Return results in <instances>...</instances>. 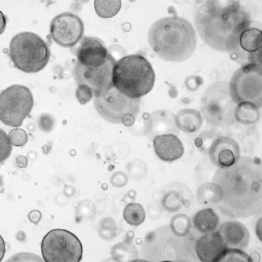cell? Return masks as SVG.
Wrapping results in <instances>:
<instances>
[{
	"label": "cell",
	"instance_id": "obj_1",
	"mask_svg": "<svg viewBox=\"0 0 262 262\" xmlns=\"http://www.w3.org/2000/svg\"><path fill=\"white\" fill-rule=\"evenodd\" d=\"M250 16L238 1H206L197 9L194 21L204 42L222 52L236 33L250 21Z\"/></svg>",
	"mask_w": 262,
	"mask_h": 262
},
{
	"label": "cell",
	"instance_id": "obj_2",
	"mask_svg": "<svg viewBox=\"0 0 262 262\" xmlns=\"http://www.w3.org/2000/svg\"><path fill=\"white\" fill-rule=\"evenodd\" d=\"M147 39L154 52L168 61L188 59L196 44L195 31L187 20L178 16L161 18L149 29Z\"/></svg>",
	"mask_w": 262,
	"mask_h": 262
},
{
	"label": "cell",
	"instance_id": "obj_3",
	"mask_svg": "<svg viewBox=\"0 0 262 262\" xmlns=\"http://www.w3.org/2000/svg\"><path fill=\"white\" fill-rule=\"evenodd\" d=\"M114 88L130 99H139L152 89L155 74L149 61L140 54L125 56L112 71Z\"/></svg>",
	"mask_w": 262,
	"mask_h": 262
},
{
	"label": "cell",
	"instance_id": "obj_4",
	"mask_svg": "<svg viewBox=\"0 0 262 262\" xmlns=\"http://www.w3.org/2000/svg\"><path fill=\"white\" fill-rule=\"evenodd\" d=\"M9 56L15 68L25 73H35L47 66L51 52L49 46L39 35L25 31L12 38Z\"/></svg>",
	"mask_w": 262,
	"mask_h": 262
},
{
	"label": "cell",
	"instance_id": "obj_5",
	"mask_svg": "<svg viewBox=\"0 0 262 262\" xmlns=\"http://www.w3.org/2000/svg\"><path fill=\"white\" fill-rule=\"evenodd\" d=\"M33 106V96L28 87L10 85L0 93V121L7 126L19 127Z\"/></svg>",
	"mask_w": 262,
	"mask_h": 262
},
{
	"label": "cell",
	"instance_id": "obj_6",
	"mask_svg": "<svg viewBox=\"0 0 262 262\" xmlns=\"http://www.w3.org/2000/svg\"><path fill=\"white\" fill-rule=\"evenodd\" d=\"M41 251L45 262H79L82 246L78 238L64 229L50 231L43 238Z\"/></svg>",
	"mask_w": 262,
	"mask_h": 262
},
{
	"label": "cell",
	"instance_id": "obj_7",
	"mask_svg": "<svg viewBox=\"0 0 262 262\" xmlns=\"http://www.w3.org/2000/svg\"><path fill=\"white\" fill-rule=\"evenodd\" d=\"M261 66H243L232 76L229 91L232 101L236 104L249 102L260 108L262 104Z\"/></svg>",
	"mask_w": 262,
	"mask_h": 262
},
{
	"label": "cell",
	"instance_id": "obj_8",
	"mask_svg": "<svg viewBox=\"0 0 262 262\" xmlns=\"http://www.w3.org/2000/svg\"><path fill=\"white\" fill-rule=\"evenodd\" d=\"M261 30L250 21L234 36L227 52L233 60L243 66H261Z\"/></svg>",
	"mask_w": 262,
	"mask_h": 262
},
{
	"label": "cell",
	"instance_id": "obj_9",
	"mask_svg": "<svg viewBox=\"0 0 262 262\" xmlns=\"http://www.w3.org/2000/svg\"><path fill=\"white\" fill-rule=\"evenodd\" d=\"M94 107L99 115L106 121L116 124L122 123V118L127 114L137 116L141 99H130L115 88L95 97Z\"/></svg>",
	"mask_w": 262,
	"mask_h": 262
},
{
	"label": "cell",
	"instance_id": "obj_10",
	"mask_svg": "<svg viewBox=\"0 0 262 262\" xmlns=\"http://www.w3.org/2000/svg\"><path fill=\"white\" fill-rule=\"evenodd\" d=\"M116 62L111 54L106 61L97 68L85 67L77 61L73 69L76 84L87 85L93 92L94 97L110 90L114 88L112 71Z\"/></svg>",
	"mask_w": 262,
	"mask_h": 262
},
{
	"label": "cell",
	"instance_id": "obj_11",
	"mask_svg": "<svg viewBox=\"0 0 262 262\" xmlns=\"http://www.w3.org/2000/svg\"><path fill=\"white\" fill-rule=\"evenodd\" d=\"M84 32V24L77 15L66 12L55 16L51 20L50 33L58 45L70 48L81 39Z\"/></svg>",
	"mask_w": 262,
	"mask_h": 262
},
{
	"label": "cell",
	"instance_id": "obj_12",
	"mask_svg": "<svg viewBox=\"0 0 262 262\" xmlns=\"http://www.w3.org/2000/svg\"><path fill=\"white\" fill-rule=\"evenodd\" d=\"M110 54L103 42L95 37H84L77 49V61L89 68H97L103 64Z\"/></svg>",
	"mask_w": 262,
	"mask_h": 262
},
{
	"label": "cell",
	"instance_id": "obj_13",
	"mask_svg": "<svg viewBox=\"0 0 262 262\" xmlns=\"http://www.w3.org/2000/svg\"><path fill=\"white\" fill-rule=\"evenodd\" d=\"M208 154L211 161L214 165L222 168H227L238 161L240 148L234 139L221 136L213 142Z\"/></svg>",
	"mask_w": 262,
	"mask_h": 262
},
{
	"label": "cell",
	"instance_id": "obj_14",
	"mask_svg": "<svg viewBox=\"0 0 262 262\" xmlns=\"http://www.w3.org/2000/svg\"><path fill=\"white\" fill-rule=\"evenodd\" d=\"M227 249L217 231L205 233L195 245L196 255L202 262H216Z\"/></svg>",
	"mask_w": 262,
	"mask_h": 262
},
{
	"label": "cell",
	"instance_id": "obj_15",
	"mask_svg": "<svg viewBox=\"0 0 262 262\" xmlns=\"http://www.w3.org/2000/svg\"><path fill=\"white\" fill-rule=\"evenodd\" d=\"M228 249H246L250 239L248 229L237 221H228L222 224L217 231Z\"/></svg>",
	"mask_w": 262,
	"mask_h": 262
},
{
	"label": "cell",
	"instance_id": "obj_16",
	"mask_svg": "<svg viewBox=\"0 0 262 262\" xmlns=\"http://www.w3.org/2000/svg\"><path fill=\"white\" fill-rule=\"evenodd\" d=\"M155 152L159 159L172 162L184 154V146L178 137L173 134L156 135L153 139Z\"/></svg>",
	"mask_w": 262,
	"mask_h": 262
},
{
	"label": "cell",
	"instance_id": "obj_17",
	"mask_svg": "<svg viewBox=\"0 0 262 262\" xmlns=\"http://www.w3.org/2000/svg\"><path fill=\"white\" fill-rule=\"evenodd\" d=\"M176 126L186 133H193L201 126L202 118L200 113L193 109H184L174 116Z\"/></svg>",
	"mask_w": 262,
	"mask_h": 262
},
{
	"label": "cell",
	"instance_id": "obj_18",
	"mask_svg": "<svg viewBox=\"0 0 262 262\" xmlns=\"http://www.w3.org/2000/svg\"><path fill=\"white\" fill-rule=\"evenodd\" d=\"M193 223L197 230L206 233L215 230L219 224V217L212 209L207 208L199 211L194 215Z\"/></svg>",
	"mask_w": 262,
	"mask_h": 262
},
{
	"label": "cell",
	"instance_id": "obj_19",
	"mask_svg": "<svg viewBox=\"0 0 262 262\" xmlns=\"http://www.w3.org/2000/svg\"><path fill=\"white\" fill-rule=\"evenodd\" d=\"M234 116L237 121L245 124L254 123L260 118L259 108L254 104L249 102H243L237 104Z\"/></svg>",
	"mask_w": 262,
	"mask_h": 262
},
{
	"label": "cell",
	"instance_id": "obj_20",
	"mask_svg": "<svg viewBox=\"0 0 262 262\" xmlns=\"http://www.w3.org/2000/svg\"><path fill=\"white\" fill-rule=\"evenodd\" d=\"M221 187L214 183H206L198 189L197 196L202 203L210 204L219 203L222 199Z\"/></svg>",
	"mask_w": 262,
	"mask_h": 262
},
{
	"label": "cell",
	"instance_id": "obj_21",
	"mask_svg": "<svg viewBox=\"0 0 262 262\" xmlns=\"http://www.w3.org/2000/svg\"><path fill=\"white\" fill-rule=\"evenodd\" d=\"M111 253L112 258L118 262H129L137 259L138 257L136 248L127 242L115 245L112 248Z\"/></svg>",
	"mask_w": 262,
	"mask_h": 262
},
{
	"label": "cell",
	"instance_id": "obj_22",
	"mask_svg": "<svg viewBox=\"0 0 262 262\" xmlns=\"http://www.w3.org/2000/svg\"><path fill=\"white\" fill-rule=\"evenodd\" d=\"M123 215L128 224L135 226L141 224L146 216L143 206L138 203H131L127 205L123 210Z\"/></svg>",
	"mask_w": 262,
	"mask_h": 262
},
{
	"label": "cell",
	"instance_id": "obj_23",
	"mask_svg": "<svg viewBox=\"0 0 262 262\" xmlns=\"http://www.w3.org/2000/svg\"><path fill=\"white\" fill-rule=\"evenodd\" d=\"M94 7L97 14L101 17L110 18L115 16L121 7L120 1H95Z\"/></svg>",
	"mask_w": 262,
	"mask_h": 262
},
{
	"label": "cell",
	"instance_id": "obj_24",
	"mask_svg": "<svg viewBox=\"0 0 262 262\" xmlns=\"http://www.w3.org/2000/svg\"><path fill=\"white\" fill-rule=\"evenodd\" d=\"M170 226L175 235L183 236L187 235L190 230L191 221L185 214H178L171 219Z\"/></svg>",
	"mask_w": 262,
	"mask_h": 262
},
{
	"label": "cell",
	"instance_id": "obj_25",
	"mask_svg": "<svg viewBox=\"0 0 262 262\" xmlns=\"http://www.w3.org/2000/svg\"><path fill=\"white\" fill-rule=\"evenodd\" d=\"M162 204L165 210L175 212L182 207V201L180 195L174 191L166 193L163 198Z\"/></svg>",
	"mask_w": 262,
	"mask_h": 262
},
{
	"label": "cell",
	"instance_id": "obj_26",
	"mask_svg": "<svg viewBox=\"0 0 262 262\" xmlns=\"http://www.w3.org/2000/svg\"><path fill=\"white\" fill-rule=\"evenodd\" d=\"M216 262H249V255L242 250L227 249Z\"/></svg>",
	"mask_w": 262,
	"mask_h": 262
},
{
	"label": "cell",
	"instance_id": "obj_27",
	"mask_svg": "<svg viewBox=\"0 0 262 262\" xmlns=\"http://www.w3.org/2000/svg\"><path fill=\"white\" fill-rule=\"evenodd\" d=\"M116 229L114 221L111 218L107 217L101 222L98 231L102 238L108 240L116 235Z\"/></svg>",
	"mask_w": 262,
	"mask_h": 262
},
{
	"label": "cell",
	"instance_id": "obj_28",
	"mask_svg": "<svg viewBox=\"0 0 262 262\" xmlns=\"http://www.w3.org/2000/svg\"><path fill=\"white\" fill-rule=\"evenodd\" d=\"M12 150L8 135L0 128V163H3L10 156Z\"/></svg>",
	"mask_w": 262,
	"mask_h": 262
},
{
	"label": "cell",
	"instance_id": "obj_29",
	"mask_svg": "<svg viewBox=\"0 0 262 262\" xmlns=\"http://www.w3.org/2000/svg\"><path fill=\"white\" fill-rule=\"evenodd\" d=\"M9 138L11 144L15 146H23L28 139L26 132L21 128H14L9 133Z\"/></svg>",
	"mask_w": 262,
	"mask_h": 262
},
{
	"label": "cell",
	"instance_id": "obj_30",
	"mask_svg": "<svg viewBox=\"0 0 262 262\" xmlns=\"http://www.w3.org/2000/svg\"><path fill=\"white\" fill-rule=\"evenodd\" d=\"M5 262H44L38 255L30 252H19L16 253Z\"/></svg>",
	"mask_w": 262,
	"mask_h": 262
},
{
	"label": "cell",
	"instance_id": "obj_31",
	"mask_svg": "<svg viewBox=\"0 0 262 262\" xmlns=\"http://www.w3.org/2000/svg\"><path fill=\"white\" fill-rule=\"evenodd\" d=\"M93 96V92L87 85L84 84L78 85L76 91V97L81 104L89 102Z\"/></svg>",
	"mask_w": 262,
	"mask_h": 262
},
{
	"label": "cell",
	"instance_id": "obj_32",
	"mask_svg": "<svg viewBox=\"0 0 262 262\" xmlns=\"http://www.w3.org/2000/svg\"><path fill=\"white\" fill-rule=\"evenodd\" d=\"M55 122L54 118L50 114H41L38 119L39 128L45 132H50L54 128Z\"/></svg>",
	"mask_w": 262,
	"mask_h": 262
},
{
	"label": "cell",
	"instance_id": "obj_33",
	"mask_svg": "<svg viewBox=\"0 0 262 262\" xmlns=\"http://www.w3.org/2000/svg\"><path fill=\"white\" fill-rule=\"evenodd\" d=\"M203 83V80L200 76H191L187 77L185 83L188 90L194 91Z\"/></svg>",
	"mask_w": 262,
	"mask_h": 262
},
{
	"label": "cell",
	"instance_id": "obj_34",
	"mask_svg": "<svg viewBox=\"0 0 262 262\" xmlns=\"http://www.w3.org/2000/svg\"><path fill=\"white\" fill-rule=\"evenodd\" d=\"M127 181L126 175L122 172H117L111 177V183L115 187H122Z\"/></svg>",
	"mask_w": 262,
	"mask_h": 262
},
{
	"label": "cell",
	"instance_id": "obj_35",
	"mask_svg": "<svg viewBox=\"0 0 262 262\" xmlns=\"http://www.w3.org/2000/svg\"><path fill=\"white\" fill-rule=\"evenodd\" d=\"M162 213L161 208L157 205H151L148 209V214L150 217L152 219H158Z\"/></svg>",
	"mask_w": 262,
	"mask_h": 262
},
{
	"label": "cell",
	"instance_id": "obj_36",
	"mask_svg": "<svg viewBox=\"0 0 262 262\" xmlns=\"http://www.w3.org/2000/svg\"><path fill=\"white\" fill-rule=\"evenodd\" d=\"M135 117L132 114H127L125 115L122 119V123L127 126H130L133 125L135 122Z\"/></svg>",
	"mask_w": 262,
	"mask_h": 262
},
{
	"label": "cell",
	"instance_id": "obj_37",
	"mask_svg": "<svg viewBox=\"0 0 262 262\" xmlns=\"http://www.w3.org/2000/svg\"><path fill=\"white\" fill-rule=\"evenodd\" d=\"M15 163L19 168H26L28 165V159L24 156H19L16 158Z\"/></svg>",
	"mask_w": 262,
	"mask_h": 262
},
{
	"label": "cell",
	"instance_id": "obj_38",
	"mask_svg": "<svg viewBox=\"0 0 262 262\" xmlns=\"http://www.w3.org/2000/svg\"><path fill=\"white\" fill-rule=\"evenodd\" d=\"M28 216L31 222H37L40 220L41 215L38 210H34L29 213Z\"/></svg>",
	"mask_w": 262,
	"mask_h": 262
},
{
	"label": "cell",
	"instance_id": "obj_39",
	"mask_svg": "<svg viewBox=\"0 0 262 262\" xmlns=\"http://www.w3.org/2000/svg\"><path fill=\"white\" fill-rule=\"evenodd\" d=\"M255 232L257 236L260 241L262 239V220L260 218L256 225Z\"/></svg>",
	"mask_w": 262,
	"mask_h": 262
},
{
	"label": "cell",
	"instance_id": "obj_40",
	"mask_svg": "<svg viewBox=\"0 0 262 262\" xmlns=\"http://www.w3.org/2000/svg\"><path fill=\"white\" fill-rule=\"evenodd\" d=\"M7 18L3 13L0 10V34L4 31L6 26Z\"/></svg>",
	"mask_w": 262,
	"mask_h": 262
},
{
	"label": "cell",
	"instance_id": "obj_41",
	"mask_svg": "<svg viewBox=\"0 0 262 262\" xmlns=\"http://www.w3.org/2000/svg\"><path fill=\"white\" fill-rule=\"evenodd\" d=\"M5 253V243L4 239L0 235V262L3 258Z\"/></svg>",
	"mask_w": 262,
	"mask_h": 262
},
{
	"label": "cell",
	"instance_id": "obj_42",
	"mask_svg": "<svg viewBox=\"0 0 262 262\" xmlns=\"http://www.w3.org/2000/svg\"><path fill=\"white\" fill-rule=\"evenodd\" d=\"M260 256L258 252H254L249 256V262H259Z\"/></svg>",
	"mask_w": 262,
	"mask_h": 262
},
{
	"label": "cell",
	"instance_id": "obj_43",
	"mask_svg": "<svg viewBox=\"0 0 262 262\" xmlns=\"http://www.w3.org/2000/svg\"><path fill=\"white\" fill-rule=\"evenodd\" d=\"M101 262H118L117 260H115L113 258H107Z\"/></svg>",
	"mask_w": 262,
	"mask_h": 262
},
{
	"label": "cell",
	"instance_id": "obj_44",
	"mask_svg": "<svg viewBox=\"0 0 262 262\" xmlns=\"http://www.w3.org/2000/svg\"><path fill=\"white\" fill-rule=\"evenodd\" d=\"M129 262H149L148 261H146V260H143V259H135V260H133L132 261H130Z\"/></svg>",
	"mask_w": 262,
	"mask_h": 262
},
{
	"label": "cell",
	"instance_id": "obj_45",
	"mask_svg": "<svg viewBox=\"0 0 262 262\" xmlns=\"http://www.w3.org/2000/svg\"><path fill=\"white\" fill-rule=\"evenodd\" d=\"M3 186V178L1 176H0V190H1Z\"/></svg>",
	"mask_w": 262,
	"mask_h": 262
},
{
	"label": "cell",
	"instance_id": "obj_46",
	"mask_svg": "<svg viewBox=\"0 0 262 262\" xmlns=\"http://www.w3.org/2000/svg\"><path fill=\"white\" fill-rule=\"evenodd\" d=\"M162 262H172V261H162Z\"/></svg>",
	"mask_w": 262,
	"mask_h": 262
},
{
	"label": "cell",
	"instance_id": "obj_47",
	"mask_svg": "<svg viewBox=\"0 0 262 262\" xmlns=\"http://www.w3.org/2000/svg\"><path fill=\"white\" fill-rule=\"evenodd\" d=\"M0 166H1V165H0Z\"/></svg>",
	"mask_w": 262,
	"mask_h": 262
}]
</instances>
